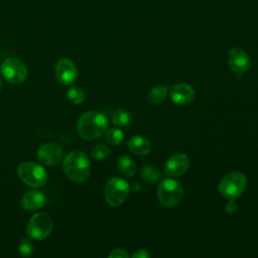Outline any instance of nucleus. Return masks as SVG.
<instances>
[{
    "mask_svg": "<svg viewBox=\"0 0 258 258\" xmlns=\"http://www.w3.org/2000/svg\"><path fill=\"white\" fill-rule=\"evenodd\" d=\"M189 166V158L183 153H176L170 156L164 165V172L168 176H179L183 174Z\"/></svg>",
    "mask_w": 258,
    "mask_h": 258,
    "instance_id": "f8f14e48",
    "label": "nucleus"
},
{
    "mask_svg": "<svg viewBox=\"0 0 258 258\" xmlns=\"http://www.w3.org/2000/svg\"><path fill=\"white\" fill-rule=\"evenodd\" d=\"M228 63L235 74L242 75L249 70L251 59L245 50L239 47H234L228 52Z\"/></svg>",
    "mask_w": 258,
    "mask_h": 258,
    "instance_id": "1a4fd4ad",
    "label": "nucleus"
},
{
    "mask_svg": "<svg viewBox=\"0 0 258 258\" xmlns=\"http://www.w3.org/2000/svg\"><path fill=\"white\" fill-rule=\"evenodd\" d=\"M128 147L136 155H146L150 152L151 144L149 140L140 135L132 136L128 141Z\"/></svg>",
    "mask_w": 258,
    "mask_h": 258,
    "instance_id": "2eb2a0df",
    "label": "nucleus"
},
{
    "mask_svg": "<svg viewBox=\"0 0 258 258\" xmlns=\"http://www.w3.org/2000/svg\"><path fill=\"white\" fill-rule=\"evenodd\" d=\"M132 257H134V258H147V257H150V254L145 249H138L135 253L132 254Z\"/></svg>",
    "mask_w": 258,
    "mask_h": 258,
    "instance_id": "a878e982",
    "label": "nucleus"
},
{
    "mask_svg": "<svg viewBox=\"0 0 258 258\" xmlns=\"http://www.w3.org/2000/svg\"><path fill=\"white\" fill-rule=\"evenodd\" d=\"M3 78L14 85L21 84L27 77V70L24 63L16 57H8L1 64Z\"/></svg>",
    "mask_w": 258,
    "mask_h": 258,
    "instance_id": "6e6552de",
    "label": "nucleus"
},
{
    "mask_svg": "<svg viewBox=\"0 0 258 258\" xmlns=\"http://www.w3.org/2000/svg\"><path fill=\"white\" fill-rule=\"evenodd\" d=\"M247 184V177L242 171H233L228 173L219 183V191L227 200L239 198Z\"/></svg>",
    "mask_w": 258,
    "mask_h": 258,
    "instance_id": "20e7f679",
    "label": "nucleus"
},
{
    "mask_svg": "<svg viewBox=\"0 0 258 258\" xmlns=\"http://www.w3.org/2000/svg\"><path fill=\"white\" fill-rule=\"evenodd\" d=\"M108 128L107 117L99 111L85 112L78 120L77 130L85 140H95L101 137Z\"/></svg>",
    "mask_w": 258,
    "mask_h": 258,
    "instance_id": "f257e3e1",
    "label": "nucleus"
},
{
    "mask_svg": "<svg viewBox=\"0 0 258 258\" xmlns=\"http://www.w3.org/2000/svg\"><path fill=\"white\" fill-rule=\"evenodd\" d=\"M140 175L144 181L149 183H154L161 177V173L159 172V170L152 165L143 166L140 171Z\"/></svg>",
    "mask_w": 258,
    "mask_h": 258,
    "instance_id": "6ab92c4d",
    "label": "nucleus"
},
{
    "mask_svg": "<svg viewBox=\"0 0 258 258\" xmlns=\"http://www.w3.org/2000/svg\"><path fill=\"white\" fill-rule=\"evenodd\" d=\"M46 203L45 196L38 190H29L22 196L21 206L27 211H34L42 208Z\"/></svg>",
    "mask_w": 258,
    "mask_h": 258,
    "instance_id": "4468645a",
    "label": "nucleus"
},
{
    "mask_svg": "<svg viewBox=\"0 0 258 258\" xmlns=\"http://www.w3.org/2000/svg\"><path fill=\"white\" fill-rule=\"evenodd\" d=\"M132 121V115L128 110L118 109L112 114V122L120 127L128 126Z\"/></svg>",
    "mask_w": 258,
    "mask_h": 258,
    "instance_id": "a211bd4d",
    "label": "nucleus"
},
{
    "mask_svg": "<svg viewBox=\"0 0 258 258\" xmlns=\"http://www.w3.org/2000/svg\"><path fill=\"white\" fill-rule=\"evenodd\" d=\"M195 96L194 88L187 84H176L170 90V99L178 106L189 104L195 99Z\"/></svg>",
    "mask_w": 258,
    "mask_h": 258,
    "instance_id": "ddd939ff",
    "label": "nucleus"
},
{
    "mask_svg": "<svg viewBox=\"0 0 258 258\" xmlns=\"http://www.w3.org/2000/svg\"><path fill=\"white\" fill-rule=\"evenodd\" d=\"M237 210V204L235 203L234 200H228V202L225 205V211L228 214H233Z\"/></svg>",
    "mask_w": 258,
    "mask_h": 258,
    "instance_id": "393cba45",
    "label": "nucleus"
},
{
    "mask_svg": "<svg viewBox=\"0 0 258 258\" xmlns=\"http://www.w3.org/2000/svg\"><path fill=\"white\" fill-rule=\"evenodd\" d=\"M52 230V221L45 213H36L27 223L26 233L29 237L35 240H43Z\"/></svg>",
    "mask_w": 258,
    "mask_h": 258,
    "instance_id": "0eeeda50",
    "label": "nucleus"
},
{
    "mask_svg": "<svg viewBox=\"0 0 258 258\" xmlns=\"http://www.w3.org/2000/svg\"><path fill=\"white\" fill-rule=\"evenodd\" d=\"M110 152H111V150H110L109 146H107L105 144H98L93 147V149L91 151V155L96 160H103L109 156Z\"/></svg>",
    "mask_w": 258,
    "mask_h": 258,
    "instance_id": "4be33fe9",
    "label": "nucleus"
},
{
    "mask_svg": "<svg viewBox=\"0 0 258 258\" xmlns=\"http://www.w3.org/2000/svg\"><path fill=\"white\" fill-rule=\"evenodd\" d=\"M17 175L22 182L31 187H41L47 180V173L44 167L32 161L20 163L17 167Z\"/></svg>",
    "mask_w": 258,
    "mask_h": 258,
    "instance_id": "7ed1b4c3",
    "label": "nucleus"
},
{
    "mask_svg": "<svg viewBox=\"0 0 258 258\" xmlns=\"http://www.w3.org/2000/svg\"><path fill=\"white\" fill-rule=\"evenodd\" d=\"M135 185H137V182H135ZM136 188H135V190H138L139 188H140V186H135Z\"/></svg>",
    "mask_w": 258,
    "mask_h": 258,
    "instance_id": "bb28decb",
    "label": "nucleus"
},
{
    "mask_svg": "<svg viewBox=\"0 0 258 258\" xmlns=\"http://www.w3.org/2000/svg\"><path fill=\"white\" fill-rule=\"evenodd\" d=\"M130 191L129 183L120 177H112L105 186V200L112 207L122 205Z\"/></svg>",
    "mask_w": 258,
    "mask_h": 258,
    "instance_id": "423d86ee",
    "label": "nucleus"
},
{
    "mask_svg": "<svg viewBox=\"0 0 258 258\" xmlns=\"http://www.w3.org/2000/svg\"><path fill=\"white\" fill-rule=\"evenodd\" d=\"M117 166L119 171L127 177H131L136 172V164L127 155H122L119 157L117 161Z\"/></svg>",
    "mask_w": 258,
    "mask_h": 258,
    "instance_id": "dca6fc26",
    "label": "nucleus"
},
{
    "mask_svg": "<svg viewBox=\"0 0 258 258\" xmlns=\"http://www.w3.org/2000/svg\"><path fill=\"white\" fill-rule=\"evenodd\" d=\"M67 96L68 99L73 103V104H81L84 102L85 100V93L82 89L78 88V87H72L68 90L67 92Z\"/></svg>",
    "mask_w": 258,
    "mask_h": 258,
    "instance_id": "412c9836",
    "label": "nucleus"
},
{
    "mask_svg": "<svg viewBox=\"0 0 258 258\" xmlns=\"http://www.w3.org/2000/svg\"><path fill=\"white\" fill-rule=\"evenodd\" d=\"M110 258H128L129 255L123 249H114L110 254Z\"/></svg>",
    "mask_w": 258,
    "mask_h": 258,
    "instance_id": "b1692460",
    "label": "nucleus"
},
{
    "mask_svg": "<svg viewBox=\"0 0 258 258\" xmlns=\"http://www.w3.org/2000/svg\"><path fill=\"white\" fill-rule=\"evenodd\" d=\"M90 161L87 154L76 150L70 152L63 159L62 168L67 177L77 183L86 181L90 175Z\"/></svg>",
    "mask_w": 258,
    "mask_h": 258,
    "instance_id": "f03ea898",
    "label": "nucleus"
},
{
    "mask_svg": "<svg viewBox=\"0 0 258 258\" xmlns=\"http://www.w3.org/2000/svg\"><path fill=\"white\" fill-rule=\"evenodd\" d=\"M1 87H2V81H1V78H0V91H1Z\"/></svg>",
    "mask_w": 258,
    "mask_h": 258,
    "instance_id": "cd10ccee",
    "label": "nucleus"
},
{
    "mask_svg": "<svg viewBox=\"0 0 258 258\" xmlns=\"http://www.w3.org/2000/svg\"><path fill=\"white\" fill-rule=\"evenodd\" d=\"M105 138L109 144L116 146L122 143L124 139V133L118 128H110L106 130Z\"/></svg>",
    "mask_w": 258,
    "mask_h": 258,
    "instance_id": "aec40b11",
    "label": "nucleus"
},
{
    "mask_svg": "<svg viewBox=\"0 0 258 258\" xmlns=\"http://www.w3.org/2000/svg\"><path fill=\"white\" fill-rule=\"evenodd\" d=\"M167 90L164 86L162 85H157L153 87L149 93H148V101L153 104V105H158L161 104L165 98H166Z\"/></svg>",
    "mask_w": 258,
    "mask_h": 258,
    "instance_id": "f3484780",
    "label": "nucleus"
},
{
    "mask_svg": "<svg viewBox=\"0 0 258 258\" xmlns=\"http://www.w3.org/2000/svg\"><path fill=\"white\" fill-rule=\"evenodd\" d=\"M18 251L22 257H29L33 254V245L28 239H22L18 245Z\"/></svg>",
    "mask_w": 258,
    "mask_h": 258,
    "instance_id": "5701e85b",
    "label": "nucleus"
},
{
    "mask_svg": "<svg viewBox=\"0 0 258 258\" xmlns=\"http://www.w3.org/2000/svg\"><path fill=\"white\" fill-rule=\"evenodd\" d=\"M157 197L162 206L167 208L174 207L180 203L183 197V187L175 179H163L157 186Z\"/></svg>",
    "mask_w": 258,
    "mask_h": 258,
    "instance_id": "39448f33",
    "label": "nucleus"
},
{
    "mask_svg": "<svg viewBox=\"0 0 258 258\" xmlns=\"http://www.w3.org/2000/svg\"><path fill=\"white\" fill-rule=\"evenodd\" d=\"M37 158L45 165H55L62 159V149L55 143H44L37 151Z\"/></svg>",
    "mask_w": 258,
    "mask_h": 258,
    "instance_id": "9b49d317",
    "label": "nucleus"
},
{
    "mask_svg": "<svg viewBox=\"0 0 258 258\" xmlns=\"http://www.w3.org/2000/svg\"><path fill=\"white\" fill-rule=\"evenodd\" d=\"M55 77L62 85L73 84L78 77V70L76 64L70 58H60L54 69Z\"/></svg>",
    "mask_w": 258,
    "mask_h": 258,
    "instance_id": "9d476101",
    "label": "nucleus"
}]
</instances>
